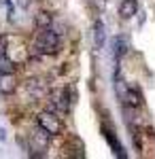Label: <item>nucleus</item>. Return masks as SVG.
Here are the masks:
<instances>
[{"instance_id": "nucleus-10", "label": "nucleus", "mask_w": 155, "mask_h": 159, "mask_svg": "<svg viewBox=\"0 0 155 159\" xmlns=\"http://www.w3.org/2000/svg\"><path fill=\"white\" fill-rule=\"evenodd\" d=\"M26 89H28L30 96H34V100H40L45 96V89L40 85V81H36V79H30V81L26 83Z\"/></svg>"}, {"instance_id": "nucleus-2", "label": "nucleus", "mask_w": 155, "mask_h": 159, "mask_svg": "<svg viewBox=\"0 0 155 159\" xmlns=\"http://www.w3.org/2000/svg\"><path fill=\"white\" fill-rule=\"evenodd\" d=\"M36 123H38V127H43L51 138H53V136H60L62 132H64V123H62V119L58 117V112H53V110H43V112H38Z\"/></svg>"}, {"instance_id": "nucleus-5", "label": "nucleus", "mask_w": 155, "mask_h": 159, "mask_svg": "<svg viewBox=\"0 0 155 159\" xmlns=\"http://www.w3.org/2000/svg\"><path fill=\"white\" fill-rule=\"evenodd\" d=\"M17 89V79L13 72H0V93L2 96H11Z\"/></svg>"}, {"instance_id": "nucleus-12", "label": "nucleus", "mask_w": 155, "mask_h": 159, "mask_svg": "<svg viewBox=\"0 0 155 159\" xmlns=\"http://www.w3.org/2000/svg\"><path fill=\"white\" fill-rule=\"evenodd\" d=\"M51 24H53V17L49 13H38L36 15V25L38 28H51Z\"/></svg>"}, {"instance_id": "nucleus-3", "label": "nucleus", "mask_w": 155, "mask_h": 159, "mask_svg": "<svg viewBox=\"0 0 155 159\" xmlns=\"http://www.w3.org/2000/svg\"><path fill=\"white\" fill-rule=\"evenodd\" d=\"M49 106L53 112L64 115L70 108V100H68V89H53L51 96H49Z\"/></svg>"}, {"instance_id": "nucleus-9", "label": "nucleus", "mask_w": 155, "mask_h": 159, "mask_svg": "<svg viewBox=\"0 0 155 159\" xmlns=\"http://www.w3.org/2000/svg\"><path fill=\"white\" fill-rule=\"evenodd\" d=\"M66 148H68V155H70V157H77V159L85 157V147L81 144L79 138H70V142L66 144Z\"/></svg>"}, {"instance_id": "nucleus-11", "label": "nucleus", "mask_w": 155, "mask_h": 159, "mask_svg": "<svg viewBox=\"0 0 155 159\" xmlns=\"http://www.w3.org/2000/svg\"><path fill=\"white\" fill-rule=\"evenodd\" d=\"M94 40L98 47L104 45V25H102V21H96L94 24Z\"/></svg>"}, {"instance_id": "nucleus-7", "label": "nucleus", "mask_w": 155, "mask_h": 159, "mask_svg": "<svg viewBox=\"0 0 155 159\" xmlns=\"http://www.w3.org/2000/svg\"><path fill=\"white\" fill-rule=\"evenodd\" d=\"M102 134H104V138H106V142L110 144L113 153H115L117 157H125V153H123L121 144L117 142V138H115V132H113V127H110V125H104V127H102Z\"/></svg>"}, {"instance_id": "nucleus-4", "label": "nucleus", "mask_w": 155, "mask_h": 159, "mask_svg": "<svg viewBox=\"0 0 155 159\" xmlns=\"http://www.w3.org/2000/svg\"><path fill=\"white\" fill-rule=\"evenodd\" d=\"M49 138L51 136L43 129V127H38L36 132H32V136H30V151H32V155H36V157H40V155H45V151L49 148Z\"/></svg>"}, {"instance_id": "nucleus-6", "label": "nucleus", "mask_w": 155, "mask_h": 159, "mask_svg": "<svg viewBox=\"0 0 155 159\" xmlns=\"http://www.w3.org/2000/svg\"><path fill=\"white\" fill-rule=\"evenodd\" d=\"M121 100H123V104L134 106V108H140V106L144 104V102H143V93H140V89H138V87H128Z\"/></svg>"}, {"instance_id": "nucleus-8", "label": "nucleus", "mask_w": 155, "mask_h": 159, "mask_svg": "<svg viewBox=\"0 0 155 159\" xmlns=\"http://www.w3.org/2000/svg\"><path fill=\"white\" fill-rule=\"evenodd\" d=\"M136 13H138V0H121L119 15L123 19H132Z\"/></svg>"}, {"instance_id": "nucleus-1", "label": "nucleus", "mask_w": 155, "mask_h": 159, "mask_svg": "<svg viewBox=\"0 0 155 159\" xmlns=\"http://www.w3.org/2000/svg\"><path fill=\"white\" fill-rule=\"evenodd\" d=\"M60 34L53 32L51 28H38V34H36L34 43H32V51L38 55H55L60 51Z\"/></svg>"}, {"instance_id": "nucleus-14", "label": "nucleus", "mask_w": 155, "mask_h": 159, "mask_svg": "<svg viewBox=\"0 0 155 159\" xmlns=\"http://www.w3.org/2000/svg\"><path fill=\"white\" fill-rule=\"evenodd\" d=\"M0 72H13V61L4 53H0Z\"/></svg>"}, {"instance_id": "nucleus-13", "label": "nucleus", "mask_w": 155, "mask_h": 159, "mask_svg": "<svg viewBox=\"0 0 155 159\" xmlns=\"http://www.w3.org/2000/svg\"><path fill=\"white\" fill-rule=\"evenodd\" d=\"M125 49H128V45H125V38H115V57H121L123 53H125Z\"/></svg>"}]
</instances>
